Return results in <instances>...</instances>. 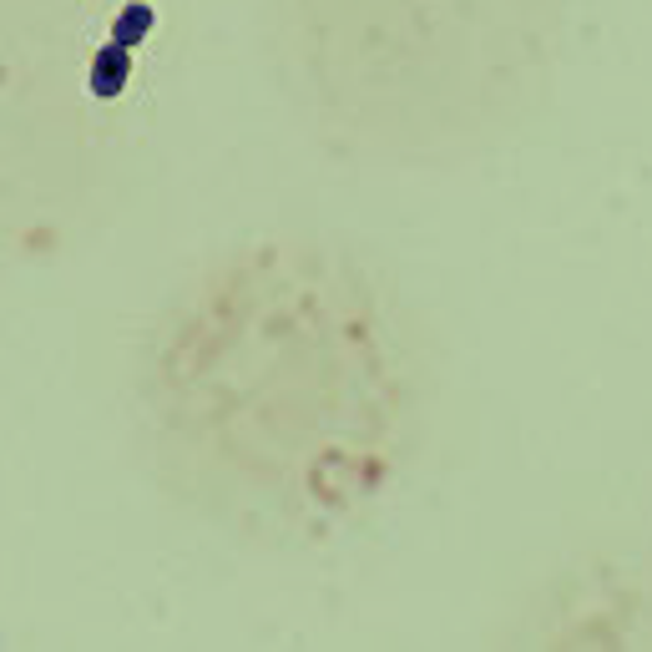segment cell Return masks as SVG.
<instances>
[{
	"mask_svg": "<svg viewBox=\"0 0 652 652\" xmlns=\"http://www.w3.org/2000/svg\"><path fill=\"white\" fill-rule=\"evenodd\" d=\"M167 475L259 541H324L395 491L420 430V359L355 259L269 238L167 308L147 349Z\"/></svg>",
	"mask_w": 652,
	"mask_h": 652,
	"instance_id": "obj_1",
	"label": "cell"
}]
</instances>
